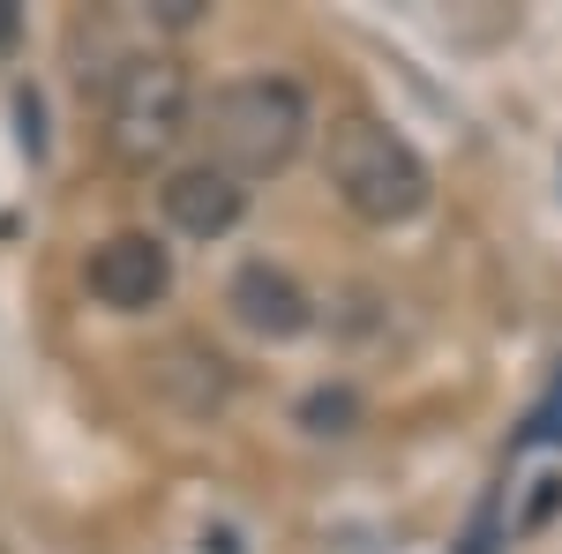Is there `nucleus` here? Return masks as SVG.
I'll return each instance as SVG.
<instances>
[{"label": "nucleus", "instance_id": "6", "mask_svg": "<svg viewBox=\"0 0 562 554\" xmlns=\"http://www.w3.org/2000/svg\"><path fill=\"white\" fill-rule=\"evenodd\" d=\"M158 203H166V225L173 233H188V240H225L233 225H240V211H248V188L233 180L225 166H180L166 188H158Z\"/></svg>", "mask_w": 562, "mask_h": 554}, {"label": "nucleus", "instance_id": "1", "mask_svg": "<svg viewBox=\"0 0 562 554\" xmlns=\"http://www.w3.org/2000/svg\"><path fill=\"white\" fill-rule=\"evenodd\" d=\"M323 172H330L338 203H346L360 225H413V217L428 211V195H435L420 150L390 128V121H375V113H346V121H330Z\"/></svg>", "mask_w": 562, "mask_h": 554}, {"label": "nucleus", "instance_id": "4", "mask_svg": "<svg viewBox=\"0 0 562 554\" xmlns=\"http://www.w3.org/2000/svg\"><path fill=\"white\" fill-rule=\"evenodd\" d=\"M83 285H90L98 307H113V315H143V307H158V299L173 293V256H166L150 233H113V240L90 248Z\"/></svg>", "mask_w": 562, "mask_h": 554}, {"label": "nucleus", "instance_id": "5", "mask_svg": "<svg viewBox=\"0 0 562 554\" xmlns=\"http://www.w3.org/2000/svg\"><path fill=\"white\" fill-rule=\"evenodd\" d=\"M225 307L240 315V330H256V338H270V344H293V338L315 330V299H307L301 278L278 270V262H240L233 285H225Z\"/></svg>", "mask_w": 562, "mask_h": 554}, {"label": "nucleus", "instance_id": "2", "mask_svg": "<svg viewBox=\"0 0 562 554\" xmlns=\"http://www.w3.org/2000/svg\"><path fill=\"white\" fill-rule=\"evenodd\" d=\"M307 90L293 76H240L211 98V166H225L233 180H262L285 172L307 143Z\"/></svg>", "mask_w": 562, "mask_h": 554}, {"label": "nucleus", "instance_id": "3", "mask_svg": "<svg viewBox=\"0 0 562 554\" xmlns=\"http://www.w3.org/2000/svg\"><path fill=\"white\" fill-rule=\"evenodd\" d=\"M188 68L173 53H128L105 83V143L121 166H158L188 135Z\"/></svg>", "mask_w": 562, "mask_h": 554}, {"label": "nucleus", "instance_id": "7", "mask_svg": "<svg viewBox=\"0 0 562 554\" xmlns=\"http://www.w3.org/2000/svg\"><path fill=\"white\" fill-rule=\"evenodd\" d=\"M352 420H360V397H352L346 383L301 397V427H307V434H352Z\"/></svg>", "mask_w": 562, "mask_h": 554}, {"label": "nucleus", "instance_id": "8", "mask_svg": "<svg viewBox=\"0 0 562 554\" xmlns=\"http://www.w3.org/2000/svg\"><path fill=\"white\" fill-rule=\"evenodd\" d=\"M518 442H562V368H555V383H548V397L525 412V434Z\"/></svg>", "mask_w": 562, "mask_h": 554}, {"label": "nucleus", "instance_id": "9", "mask_svg": "<svg viewBox=\"0 0 562 554\" xmlns=\"http://www.w3.org/2000/svg\"><path fill=\"white\" fill-rule=\"evenodd\" d=\"M150 15H158V23H195V15H203V0H158V8H150Z\"/></svg>", "mask_w": 562, "mask_h": 554}]
</instances>
